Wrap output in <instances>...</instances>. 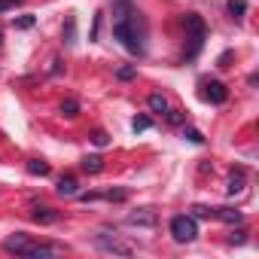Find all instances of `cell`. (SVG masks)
<instances>
[{
    "label": "cell",
    "instance_id": "cell-1",
    "mask_svg": "<svg viewBox=\"0 0 259 259\" xmlns=\"http://www.w3.org/2000/svg\"><path fill=\"white\" fill-rule=\"evenodd\" d=\"M113 37L132 55H144V19L135 13L128 0L113 7Z\"/></svg>",
    "mask_w": 259,
    "mask_h": 259
},
{
    "label": "cell",
    "instance_id": "cell-2",
    "mask_svg": "<svg viewBox=\"0 0 259 259\" xmlns=\"http://www.w3.org/2000/svg\"><path fill=\"white\" fill-rule=\"evenodd\" d=\"M183 31H186V40H189L186 55L195 58V55L201 52L204 40H207V25H204V19H201L198 13H186V16H183Z\"/></svg>",
    "mask_w": 259,
    "mask_h": 259
},
{
    "label": "cell",
    "instance_id": "cell-3",
    "mask_svg": "<svg viewBox=\"0 0 259 259\" xmlns=\"http://www.w3.org/2000/svg\"><path fill=\"white\" fill-rule=\"evenodd\" d=\"M171 235H174V241L189 244L198 238V223L189 213H177V217H171Z\"/></svg>",
    "mask_w": 259,
    "mask_h": 259
},
{
    "label": "cell",
    "instance_id": "cell-4",
    "mask_svg": "<svg viewBox=\"0 0 259 259\" xmlns=\"http://www.w3.org/2000/svg\"><path fill=\"white\" fill-rule=\"evenodd\" d=\"M31 247H34V244H31V238H28L25 232H16V235H10V238L4 241V250H7V253H16V256H28Z\"/></svg>",
    "mask_w": 259,
    "mask_h": 259
},
{
    "label": "cell",
    "instance_id": "cell-5",
    "mask_svg": "<svg viewBox=\"0 0 259 259\" xmlns=\"http://www.w3.org/2000/svg\"><path fill=\"white\" fill-rule=\"evenodd\" d=\"M201 98H204V101H210V104H226V98H229V89H226L220 79H213V82H207V85H204Z\"/></svg>",
    "mask_w": 259,
    "mask_h": 259
},
{
    "label": "cell",
    "instance_id": "cell-6",
    "mask_svg": "<svg viewBox=\"0 0 259 259\" xmlns=\"http://www.w3.org/2000/svg\"><path fill=\"white\" fill-rule=\"evenodd\" d=\"M98 247L101 250H107V253H119V256H132V247H128V244H119L116 238H107V232H101L98 238Z\"/></svg>",
    "mask_w": 259,
    "mask_h": 259
},
{
    "label": "cell",
    "instance_id": "cell-7",
    "mask_svg": "<svg viewBox=\"0 0 259 259\" xmlns=\"http://www.w3.org/2000/svg\"><path fill=\"white\" fill-rule=\"evenodd\" d=\"M156 210L153 207H141V210H135V213H128V223L132 226H156Z\"/></svg>",
    "mask_w": 259,
    "mask_h": 259
},
{
    "label": "cell",
    "instance_id": "cell-8",
    "mask_svg": "<svg viewBox=\"0 0 259 259\" xmlns=\"http://www.w3.org/2000/svg\"><path fill=\"white\" fill-rule=\"evenodd\" d=\"M31 220L40 223V226H52V223L58 220V210H52V207H46V204H37V207L31 210Z\"/></svg>",
    "mask_w": 259,
    "mask_h": 259
},
{
    "label": "cell",
    "instance_id": "cell-9",
    "mask_svg": "<svg viewBox=\"0 0 259 259\" xmlns=\"http://www.w3.org/2000/svg\"><path fill=\"white\" fill-rule=\"evenodd\" d=\"M58 195H61V198H76V195H79L76 177H61V180H58Z\"/></svg>",
    "mask_w": 259,
    "mask_h": 259
},
{
    "label": "cell",
    "instance_id": "cell-10",
    "mask_svg": "<svg viewBox=\"0 0 259 259\" xmlns=\"http://www.w3.org/2000/svg\"><path fill=\"white\" fill-rule=\"evenodd\" d=\"M213 217H217V220H223V223H229V226L244 223V213H241V210H235V207H217V210H213Z\"/></svg>",
    "mask_w": 259,
    "mask_h": 259
},
{
    "label": "cell",
    "instance_id": "cell-11",
    "mask_svg": "<svg viewBox=\"0 0 259 259\" xmlns=\"http://www.w3.org/2000/svg\"><path fill=\"white\" fill-rule=\"evenodd\" d=\"M55 253H64V247H58V244H34L28 250L31 259H43V256H55Z\"/></svg>",
    "mask_w": 259,
    "mask_h": 259
},
{
    "label": "cell",
    "instance_id": "cell-12",
    "mask_svg": "<svg viewBox=\"0 0 259 259\" xmlns=\"http://www.w3.org/2000/svg\"><path fill=\"white\" fill-rule=\"evenodd\" d=\"M79 168H82L85 174H101V171H104V159H101V156H85V159L79 162Z\"/></svg>",
    "mask_w": 259,
    "mask_h": 259
},
{
    "label": "cell",
    "instance_id": "cell-13",
    "mask_svg": "<svg viewBox=\"0 0 259 259\" xmlns=\"http://www.w3.org/2000/svg\"><path fill=\"white\" fill-rule=\"evenodd\" d=\"M226 10H229L232 19H244V13H247V0H229Z\"/></svg>",
    "mask_w": 259,
    "mask_h": 259
},
{
    "label": "cell",
    "instance_id": "cell-14",
    "mask_svg": "<svg viewBox=\"0 0 259 259\" xmlns=\"http://www.w3.org/2000/svg\"><path fill=\"white\" fill-rule=\"evenodd\" d=\"M147 104H150V110H153V113H162V116H165V110H168V101H165V95H159V92H156V95H150V101H147Z\"/></svg>",
    "mask_w": 259,
    "mask_h": 259
},
{
    "label": "cell",
    "instance_id": "cell-15",
    "mask_svg": "<svg viewBox=\"0 0 259 259\" xmlns=\"http://www.w3.org/2000/svg\"><path fill=\"white\" fill-rule=\"evenodd\" d=\"M28 174H34V177H46V174H49V165H46L43 159H31V162H28Z\"/></svg>",
    "mask_w": 259,
    "mask_h": 259
},
{
    "label": "cell",
    "instance_id": "cell-16",
    "mask_svg": "<svg viewBox=\"0 0 259 259\" xmlns=\"http://www.w3.org/2000/svg\"><path fill=\"white\" fill-rule=\"evenodd\" d=\"M64 43H67V46L76 43V19H73V16H67V25H64Z\"/></svg>",
    "mask_w": 259,
    "mask_h": 259
},
{
    "label": "cell",
    "instance_id": "cell-17",
    "mask_svg": "<svg viewBox=\"0 0 259 259\" xmlns=\"http://www.w3.org/2000/svg\"><path fill=\"white\" fill-rule=\"evenodd\" d=\"M61 113H64L67 119H73V116L79 113V101H73V98H67V101L61 104Z\"/></svg>",
    "mask_w": 259,
    "mask_h": 259
},
{
    "label": "cell",
    "instance_id": "cell-18",
    "mask_svg": "<svg viewBox=\"0 0 259 259\" xmlns=\"http://www.w3.org/2000/svg\"><path fill=\"white\" fill-rule=\"evenodd\" d=\"M226 189H229V195H238V192L244 189V177H241V171H238V174H232V180H229V186H226Z\"/></svg>",
    "mask_w": 259,
    "mask_h": 259
},
{
    "label": "cell",
    "instance_id": "cell-19",
    "mask_svg": "<svg viewBox=\"0 0 259 259\" xmlns=\"http://www.w3.org/2000/svg\"><path fill=\"white\" fill-rule=\"evenodd\" d=\"M183 138H186L189 144H198V147L204 144V135L198 132V128H183Z\"/></svg>",
    "mask_w": 259,
    "mask_h": 259
},
{
    "label": "cell",
    "instance_id": "cell-20",
    "mask_svg": "<svg viewBox=\"0 0 259 259\" xmlns=\"http://www.w3.org/2000/svg\"><path fill=\"white\" fill-rule=\"evenodd\" d=\"M165 119H168V122H171V125H183V122H186V116H183V113H180V110H171V107H168V110H165Z\"/></svg>",
    "mask_w": 259,
    "mask_h": 259
},
{
    "label": "cell",
    "instance_id": "cell-21",
    "mask_svg": "<svg viewBox=\"0 0 259 259\" xmlns=\"http://www.w3.org/2000/svg\"><path fill=\"white\" fill-rule=\"evenodd\" d=\"M92 144H95V147H107V144H110V135L98 128V132H92Z\"/></svg>",
    "mask_w": 259,
    "mask_h": 259
},
{
    "label": "cell",
    "instance_id": "cell-22",
    "mask_svg": "<svg viewBox=\"0 0 259 259\" xmlns=\"http://www.w3.org/2000/svg\"><path fill=\"white\" fill-rule=\"evenodd\" d=\"M207 217H213L210 207H204V204H195V207H192V220H207Z\"/></svg>",
    "mask_w": 259,
    "mask_h": 259
},
{
    "label": "cell",
    "instance_id": "cell-23",
    "mask_svg": "<svg viewBox=\"0 0 259 259\" xmlns=\"http://www.w3.org/2000/svg\"><path fill=\"white\" fill-rule=\"evenodd\" d=\"M104 198H110V201H125V198H128V192H125V189H107V192H104Z\"/></svg>",
    "mask_w": 259,
    "mask_h": 259
},
{
    "label": "cell",
    "instance_id": "cell-24",
    "mask_svg": "<svg viewBox=\"0 0 259 259\" xmlns=\"http://www.w3.org/2000/svg\"><path fill=\"white\" fill-rule=\"evenodd\" d=\"M150 125H153V122H150L147 116H138V119L132 122V128H135V132H147V128H150Z\"/></svg>",
    "mask_w": 259,
    "mask_h": 259
},
{
    "label": "cell",
    "instance_id": "cell-25",
    "mask_svg": "<svg viewBox=\"0 0 259 259\" xmlns=\"http://www.w3.org/2000/svg\"><path fill=\"white\" fill-rule=\"evenodd\" d=\"M135 73H138V67H119V79H135Z\"/></svg>",
    "mask_w": 259,
    "mask_h": 259
},
{
    "label": "cell",
    "instance_id": "cell-26",
    "mask_svg": "<svg viewBox=\"0 0 259 259\" xmlns=\"http://www.w3.org/2000/svg\"><path fill=\"white\" fill-rule=\"evenodd\" d=\"M16 28H34V16H25V19H19V22H16Z\"/></svg>",
    "mask_w": 259,
    "mask_h": 259
},
{
    "label": "cell",
    "instance_id": "cell-27",
    "mask_svg": "<svg viewBox=\"0 0 259 259\" xmlns=\"http://www.w3.org/2000/svg\"><path fill=\"white\" fill-rule=\"evenodd\" d=\"M247 232H235V235H229V244H244L247 238H244Z\"/></svg>",
    "mask_w": 259,
    "mask_h": 259
},
{
    "label": "cell",
    "instance_id": "cell-28",
    "mask_svg": "<svg viewBox=\"0 0 259 259\" xmlns=\"http://www.w3.org/2000/svg\"><path fill=\"white\" fill-rule=\"evenodd\" d=\"M229 58H232V52H223L220 55V67H229Z\"/></svg>",
    "mask_w": 259,
    "mask_h": 259
},
{
    "label": "cell",
    "instance_id": "cell-29",
    "mask_svg": "<svg viewBox=\"0 0 259 259\" xmlns=\"http://www.w3.org/2000/svg\"><path fill=\"white\" fill-rule=\"evenodd\" d=\"M13 4H16V0H0V13H7V10H10Z\"/></svg>",
    "mask_w": 259,
    "mask_h": 259
},
{
    "label": "cell",
    "instance_id": "cell-30",
    "mask_svg": "<svg viewBox=\"0 0 259 259\" xmlns=\"http://www.w3.org/2000/svg\"><path fill=\"white\" fill-rule=\"evenodd\" d=\"M0 40H4V34H0Z\"/></svg>",
    "mask_w": 259,
    "mask_h": 259
}]
</instances>
